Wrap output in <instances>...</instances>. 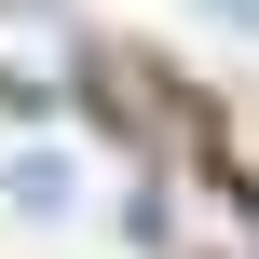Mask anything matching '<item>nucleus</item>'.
<instances>
[{"instance_id":"1","label":"nucleus","mask_w":259,"mask_h":259,"mask_svg":"<svg viewBox=\"0 0 259 259\" xmlns=\"http://www.w3.org/2000/svg\"><path fill=\"white\" fill-rule=\"evenodd\" d=\"M0 191H14V205H27V219H55V205H68V164H55V150H27V164H14V178H0Z\"/></svg>"},{"instance_id":"2","label":"nucleus","mask_w":259,"mask_h":259,"mask_svg":"<svg viewBox=\"0 0 259 259\" xmlns=\"http://www.w3.org/2000/svg\"><path fill=\"white\" fill-rule=\"evenodd\" d=\"M205 14H219V27H246V41H259V0H205Z\"/></svg>"}]
</instances>
